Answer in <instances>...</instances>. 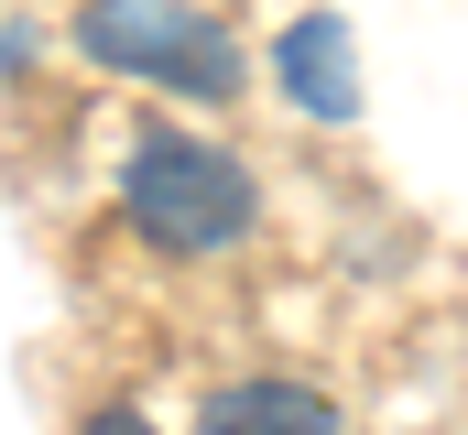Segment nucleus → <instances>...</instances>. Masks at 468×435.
I'll use <instances>...</instances> for the list:
<instances>
[{"label": "nucleus", "mask_w": 468, "mask_h": 435, "mask_svg": "<svg viewBox=\"0 0 468 435\" xmlns=\"http://www.w3.org/2000/svg\"><path fill=\"white\" fill-rule=\"evenodd\" d=\"M272 66H283V88L294 109H316V120H349L359 109V66H349V33L316 11V22H294L283 44H272Z\"/></svg>", "instance_id": "obj_4"}, {"label": "nucleus", "mask_w": 468, "mask_h": 435, "mask_svg": "<svg viewBox=\"0 0 468 435\" xmlns=\"http://www.w3.org/2000/svg\"><path fill=\"white\" fill-rule=\"evenodd\" d=\"M120 218L153 250H175V261H218V250L250 239L261 186H250V164H239L229 142H207V131H142L131 164H120Z\"/></svg>", "instance_id": "obj_1"}, {"label": "nucleus", "mask_w": 468, "mask_h": 435, "mask_svg": "<svg viewBox=\"0 0 468 435\" xmlns=\"http://www.w3.org/2000/svg\"><path fill=\"white\" fill-rule=\"evenodd\" d=\"M197 435H349L338 403L316 381H283V370H250V381H218L197 403Z\"/></svg>", "instance_id": "obj_3"}, {"label": "nucleus", "mask_w": 468, "mask_h": 435, "mask_svg": "<svg viewBox=\"0 0 468 435\" xmlns=\"http://www.w3.org/2000/svg\"><path fill=\"white\" fill-rule=\"evenodd\" d=\"M88 435H153V425H142L131 403H99V414H88Z\"/></svg>", "instance_id": "obj_5"}, {"label": "nucleus", "mask_w": 468, "mask_h": 435, "mask_svg": "<svg viewBox=\"0 0 468 435\" xmlns=\"http://www.w3.org/2000/svg\"><path fill=\"white\" fill-rule=\"evenodd\" d=\"M77 44L99 66H120V77L164 88V99H197V109H229L239 77H250L229 22L218 11H186V0H88L77 11Z\"/></svg>", "instance_id": "obj_2"}]
</instances>
